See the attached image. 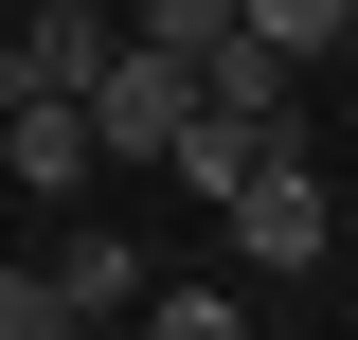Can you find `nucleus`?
<instances>
[{
	"mask_svg": "<svg viewBox=\"0 0 358 340\" xmlns=\"http://www.w3.org/2000/svg\"><path fill=\"white\" fill-rule=\"evenodd\" d=\"M18 54H36V90H90L126 36H108V0H36V18H18Z\"/></svg>",
	"mask_w": 358,
	"mask_h": 340,
	"instance_id": "39448f33",
	"label": "nucleus"
},
{
	"mask_svg": "<svg viewBox=\"0 0 358 340\" xmlns=\"http://www.w3.org/2000/svg\"><path fill=\"white\" fill-rule=\"evenodd\" d=\"M215 215H233V251H251V269H322V251H341V197H322V162H251Z\"/></svg>",
	"mask_w": 358,
	"mask_h": 340,
	"instance_id": "f03ea898",
	"label": "nucleus"
},
{
	"mask_svg": "<svg viewBox=\"0 0 358 340\" xmlns=\"http://www.w3.org/2000/svg\"><path fill=\"white\" fill-rule=\"evenodd\" d=\"M251 162H268V143H251V126H215V108L179 126V179H197V197H233V179H251ZM287 162H305V143H287Z\"/></svg>",
	"mask_w": 358,
	"mask_h": 340,
	"instance_id": "6e6552de",
	"label": "nucleus"
},
{
	"mask_svg": "<svg viewBox=\"0 0 358 340\" xmlns=\"http://www.w3.org/2000/svg\"><path fill=\"white\" fill-rule=\"evenodd\" d=\"M0 340H72V304H54V269H0Z\"/></svg>",
	"mask_w": 358,
	"mask_h": 340,
	"instance_id": "9d476101",
	"label": "nucleus"
},
{
	"mask_svg": "<svg viewBox=\"0 0 358 340\" xmlns=\"http://www.w3.org/2000/svg\"><path fill=\"white\" fill-rule=\"evenodd\" d=\"M126 36H143V54H179V72H197V54L233 36V0H126Z\"/></svg>",
	"mask_w": 358,
	"mask_h": 340,
	"instance_id": "0eeeda50",
	"label": "nucleus"
},
{
	"mask_svg": "<svg viewBox=\"0 0 358 340\" xmlns=\"http://www.w3.org/2000/svg\"><path fill=\"white\" fill-rule=\"evenodd\" d=\"M72 108H90V162H179V126H197V72L126 36V54H108V72L72 90Z\"/></svg>",
	"mask_w": 358,
	"mask_h": 340,
	"instance_id": "f257e3e1",
	"label": "nucleus"
},
{
	"mask_svg": "<svg viewBox=\"0 0 358 340\" xmlns=\"http://www.w3.org/2000/svg\"><path fill=\"white\" fill-rule=\"evenodd\" d=\"M233 18H251V36L305 72V54H341V18H358V0H233Z\"/></svg>",
	"mask_w": 358,
	"mask_h": 340,
	"instance_id": "423d86ee",
	"label": "nucleus"
},
{
	"mask_svg": "<svg viewBox=\"0 0 358 340\" xmlns=\"http://www.w3.org/2000/svg\"><path fill=\"white\" fill-rule=\"evenodd\" d=\"M143 340H251L233 287H143Z\"/></svg>",
	"mask_w": 358,
	"mask_h": 340,
	"instance_id": "1a4fd4ad",
	"label": "nucleus"
},
{
	"mask_svg": "<svg viewBox=\"0 0 358 340\" xmlns=\"http://www.w3.org/2000/svg\"><path fill=\"white\" fill-rule=\"evenodd\" d=\"M54 304H72V340L90 323H143V251L126 233H72V251H54Z\"/></svg>",
	"mask_w": 358,
	"mask_h": 340,
	"instance_id": "20e7f679",
	"label": "nucleus"
},
{
	"mask_svg": "<svg viewBox=\"0 0 358 340\" xmlns=\"http://www.w3.org/2000/svg\"><path fill=\"white\" fill-rule=\"evenodd\" d=\"M0 162L36 179V197H72V179H90V108H72V90H36V108H0Z\"/></svg>",
	"mask_w": 358,
	"mask_h": 340,
	"instance_id": "7ed1b4c3",
	"label": "nucleus"
}]
</instances>
